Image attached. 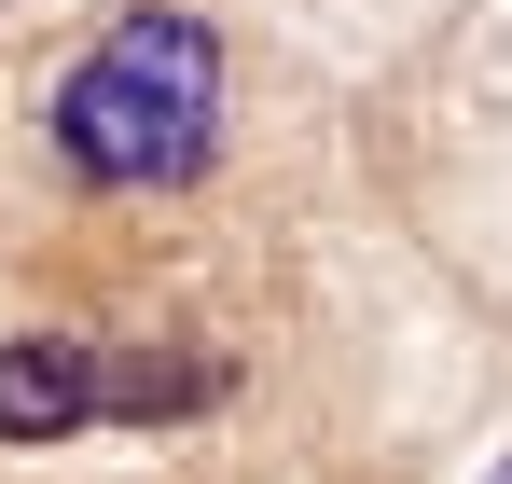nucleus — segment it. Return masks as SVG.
<instances>
[{
	"label": "nucleus",
	"mask_w": 512,
	"mask_h": 484,
	"mask_svg": "<svg viewBox=\"0 0 512 484\" xmlns=\"http://www.w3.org/2000/svg\"><path fill=\"white\" fill-rule=\"evenodd\" d=\"M56 153L84 166L97 194H153V180H194L208 139H222V42L194 28V14H125L111 42H97L84 70L56 83Z\"/></svg>",
	"instance_id": "f257e3e1"
},
{
	"label": "nucleus",
	"mask_w": 512,
	"mask_h": 484,
	"mask_svg": "<svg viewBox=\"0 0 512 484\" xmlns=\"http://www.w3.org/2000/svg\"><path fill=\"white\" fill-rule=\"evenodd\" d=\"M111 415V346L84 332H0V443H70Z\"/></svg>",
	"instance_id": "f03ea898"
}]
</instances>
